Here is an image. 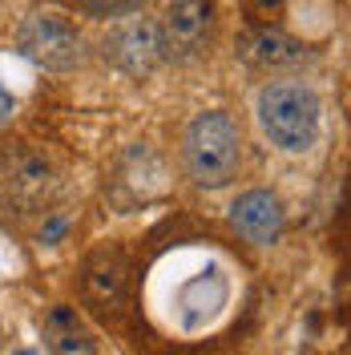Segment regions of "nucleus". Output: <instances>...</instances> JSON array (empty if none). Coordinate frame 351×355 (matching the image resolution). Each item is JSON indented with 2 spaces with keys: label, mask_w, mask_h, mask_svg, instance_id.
I'll return each instance as SVG.
<instances>
[{
  "label": "nucleus",
  "mask_w": 351,
  "mask_h": 355,
  "mask_svg": "<svg viewBox=\"0 0 351 355\" xmlns=\"http://www.w3.org/2000/svg\"><path fill=\"white\" fill-rule=\"evenodd\" d=\"M182 162H186V174L194 178V186L202 190H219L230 178H239L242 133L234 117L222 110L198 113L182 137Z\"/></svg>",
  "instance_id": "f257e3e1"
},
{
  "label": "nucleus",
  "mask_w": 351,
  "mask_h": 355,
  "mask_svg": "<svg viewBox=\"0 0 351 355\" xmlns=\"http://www.w3.org/2000/svg\"><path fill=\"white\" fill-rule=\"evenodd\" d=\"M319 113V97L303 81H271L259 93V125L286 154H307L315 146Z\"/></svg>",
  "instance_id": "f03ea898"
},
{
  "label": "nucleus",
  "mask_w": 351,
  "mask_h": 355,
  "mask_svg": "<svg viewBox=\"0 0 351 355\" xmlns=\"http://www.w3.org/2000/svg\"><path fill=\"white\" fill-rule=\"evenodd\" d=\"M17 49L33 65L69 73L85 61V37L77 33V24L61 12H33L17 28Z\"/></svg>",
  "instance_id": "7ed1b4c3"
},
{
  "label": "nucleus",
  "mask_w": 351,
  "mask_h": 355,
  "mask_svg": "<svg viewBox=\"0 0 351 355\" xmlns=\"http://www.w3.org/2000/svg\"><path fill=\"white\" fill-rule=\"evenodd\" d=\"M154 24H157V41H162L166 61H194L214 41L219 8H214V0H174L162 12V21Z\"/></svg>",
  "instance_id": "20e7f679"
},
{
  "label": "nucleus",
  "mask_w": 351,
  "mask_h": 355,
  "mask_svg": "<svg viewBox=\"0 0 351 355\" xmlns=\"http://www.w3.org/2000/svg\"><path fill=\"white\" fill-rule=\"evenodd\" d=\"M101 49H105V61L117 65L121 73H130V77H146L166 61L154 21H130L121 28H113Z\"/></svg>",
  "instance_id": "39448f33"
},
{
  "label": "nucleus",
  "mask_w": 351,
  "mask_h": 355,
  "mask_svg": "<svg viewBox=\"0 0 351 355\" xmlns=\"http://www.w3.org/2000/svg\"><path fill=\"white\" fill-rule=\"evenodd\" d=\"M230 222H234V230L246 243L271 246V243H279V234H283L286 210H283V202H279V194H271V190H246L230 206Z\"/></svg>",
  "instance_id": "423d86ee"
},
{
  "label": "nucleus",
  "mask_w": 351,
  "mask_h": 355,
  "mask_svg": "<svg viewBox=\"0 0 351 355\" xmlns=\"http://www.w3.org/2000/svg\"><path fill=\"white\" fill-rule=\"evenodd\" d=\"M81 287H85V299L97 311H113L121 307L126 299V287H130V263L117 246H101L85 259V275H81Z\"/></svg>",
  "instance_id": "0eeeda50"
},
{
  "label": "nucleus",
  "mask_w": 351,
  "mask_h": 355,
  "mask_svg": "<svg viewBox=\"0 0 351 355\" xmlns=\"http://www.w3.org/2000/svg\"><path fill=\"white\" fill-rule=\"evenodd\" d=\"M49 166L33 154H4L0 157V206H21V214L28 206H37L49 198Z\"/></svg>",
  "instance_id": "6e6552de"
},
{
  "label": "nucleus",
  "mask_w": 351,
  "mask_h": 355,
  "mask_svg": "<svg viewBox=\"0 0 351 355\" xmlns=\"http://www.w3.org/2000/svg\"><path fill=\"white\" fill-rule=\"evenodd\" d=\"M44 347L49 355H97L93 335L73 307H53L44 315Z\"/></svg>",
  "instance_id": "1a4fd4ad"
},
{
  "label": "nucleus",
  "mask_w": 351,
  "mask_h": 355,
  "mask_svg": "<svg viewBox=\"0 0 351 355\" xmlns=\"http://www.w3.org/2000/svg\"><path fill=\"white\" fill-rule=\"evenodd\" d=\"M246 49H250V61H259V65H295L307 57V44H299L286 33H275V28L255 33Z\"/></svg>",
  "instance_id": "9d476101"
},
{
  "label": "nucleus",
  "mask_w": 351,
  "mask_h": 355,
  "mask_svg": "<svg viewBox=\"0 0 351 355\" xmlns=\"http://www.w3.org/2000/svg\"><path fill=\"white\" fill-rule=\"evenodd\" d=\"M150 0H77V8L85 17H97V21H110V17H130L137 8H146Z\"/></svg>",
  "instance_id": "9b49d317"
},
{
  "label": "nucleus",
  "mask_w": 351,
  "mask_h": 355,
  "mask_svg": "<svg viewBox=\"0 0 351 355\" xmlns=\"http://www.w3.org/2000/svg\"><path fill=\"white\" fill-rule=\"evenodd\" d=\"M12 110H17V101H12V93L0 85V121H8L12 117Z\"/></svg>",
  "instance_id": "f8f14e48"
},
{
  "label": "nucleus",
  "mask_w": 351,
  "mask_h": 355,
  "mask_svg": "<svg viewBox=\"0 0 351 355\" xmlns=\"http://www.w3.org/2000/svg\"><path fill=\"white\" fill-rule=\"evenodd\" d=\"M255 4H259V8H271V4H283V0H255Z\"/></svg>",
  "instance_id": "ddd939ff"
},
{
  "label": "nucleus",
  "mask_w": 351,
  "mask_h": 355,
  "mask_svg": "<svg viewBox=\"0 0 351 355\" xmlns=\"http://www.w3.org/2000/svg\"><path fill=\"white\" fill-rule=\"evenodd\" d=\"M12 355H37V352H12Z\"/></svg>",
  "instance_id": "4468645a"
},
{
  "label": "nucleus",
  "mask_w": 351,
  "mask_h": 355,
  "mask_svg": "<svg viewBox=\"0 0 351 355\" xmlns=\"http://www.w3.org/2000/svg\"><path fill=\"white\" fill-rule=\"evenodd\" d=\"M0 343H4V327H0Z\"/></svg>",
  "instance_id": "2eb2a0df"
}]
</instances>
